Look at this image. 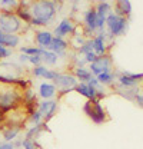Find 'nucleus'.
I'll list each match as a JSON object with an SVG mask.
<instances>
[{
    "mask_svg": "<svg viewBox=\"0 0 143 149\" xmlns=\"http://www.w3.org/2000/svg\"><path fill=\"white\" fill-rule=\"evenodd\" d=\"M62 3L52 1V0H36L30 1V13H32V22L30 26L33 27H46L53 23L54 17L59 12V6Z\"/></svg>",
    "mask_w": 143,
    "mask_h": 149,
    "instance_id": "nucleus-1",
    "label": "nucleus"
},
{
    "mask_svg": "<svg viewBox=\"0 0 143 149\" xmlns=\"http://www.w3.org/2000/svg\"><path fill=\"white\" fill-rule=\"evenodd\" d=\"M24 66L10 60H0V82L19 85L24 89L32 85V82L29 80V77L24 76Z\"/></svg>",
    "mask_w": 143,
    "mask_h": 149,
    "instance_id": "nucleus-2",
    "label": "nucleus"
},
{
    "mask_svg": "<svg viewBox=\"0 0 143 149\" xmlns=\"http://www.w3.org/2000/svg\"><path fill=\"white\" fill-rule=\"evenodd\" d=\"M23 105V88L13 83L0 82V111L3 113Z\"/></svg>",
    "mask_w": 143,
    "mask_h": 149,
    "instance_id": "nucleus-3",
    "label": "nucleus"
},
{
    "mask_svg": "<svg viewBox=\"0 0 143 149\" xmlns=\"http://www.w3.org/2000/svg\"><path fill=\"white\" fill-rule=\"evenodd\" d=\"M26 29V24L16 16V13H1L0 12V30L10 35H19Z\"/></svg>",
    "mask_w": 143,
    "mask_h": 149,
    "instance_id": "nucleus-4",
    "label": "nucleus"
},
{
    "mask_svg": "<svg viewBox=\"0 0 143 149\" xmlns=\"http://www.w3.org/2000/svg\"><path fill=\"white\" fill-rule=\"evenodd\" d=\"M77 80L76 77L72 74V72H59L57 77L53 80V85L57 89V95L59 96H65L67 93L73 92L77 86Z\"/></svg>",
    "mask_w": 143,
    "mask_h": 149,
    "instance_id": "nucleus-5",
    "label": "nucleus"
},
{
    "mask_svg": "<svg viewBox=\"0 0 143 149\" xmlns=\"http://www.w3.org/2000/svg\"><path fill=\"white\" fill-rule=\"evenodd\" d=\"M83 112L86 113V116L92 119L93 123L96 125H102L109 120V116L106 113V109L100 105V100H96V102H86L83 105Z\"/></svg>",
    "mask_w": 143,
    "mask_h": 149,
    "instance_id": "nucleus-6",
    "label": "nucleus"
},
{
    "mask_svg": "<svg viewBox=\"0 0 143 149\" xmlns=\"http://www.w3.org/2000/svg\"><path fill=\"white\" fill-rule=\"evenodd\" d=\"M127 24H129L127 19L120 17L115 12H112L106 19V32L113 37L122 36V35H125L126 30H127Z\"/></svg>",
    "mask_w": 143,
    "mask_h": 149,
    "instance_id": "nucleus-7",
    "label": "nucleus"
},
{
    "mask_svg": "<svg viewBox=\"0 0 143 149\" xmlns=\"http://www.w3.org/2000/svg\"><path fill=\"white\" fill-rule=\"evenodd\" d=\"M89 69L93 76H99L100 73H105V72H113V60H112V56L109 55H103V56H97V59L90 63Z\"/></svg>",
    "mask_w": 143,
    "mask_h": 149,
    "instance_id": "nucleus-8",
    "label": "nucleus"
},
{
    "mask_svg": "<svg viewBox=\"0 0 143 149\" xmlns=\"http://www.w3.org/2000/svg\"><path fill=\"white\" fill-rule=\"evenodd\" d=\"M94 10H96V27H97V32H102V30L106 29L107 16L113 12L112 3H109V1H97L96 6H94Z\"/></svg>",
    "mask_w": 143,
    "mask_h": 149,
    "instance_id": "nucleus-9",
    "label": "nucleus"
},
{
    "mask_svg": "<svg viewBox=\"0 0 143 149\" xmlns=\"http://www.w3.org/2000/svg\"><path fill=\"white\" fill-rule=\"evenodd\" d=\"M36 109L43 116V122L47 123L52 118L56 116L57 109H59V100L57 99H50V100H40L36 105Z\"/></svg>",
    "mask_w": 143,
    "mask_h": 149,
    "instance_id": "nucleus-10",
    "label": "nucleus"
},
{
    "mask_svg": "<svg viewBox=\"0 0 143 149\" xmlns=\"http://www.w3.org/2000/svg\"><path fill=\"white\" fill-rule=\"evenodd\" d=\"M76 26H77V24L73 22V19L65 17V19H62V20L57 23V26L54 27V30L52 32V33H53L54 37L66 39V37H70L72 35H73V32H74Z\"/></svg>",
    "mask_w": 143,
    "mask_h": 149,
    "instance_id": "nucleus-11",
    "label": "nucleus"
},
{
    "mask_svg": "<svg viewBox=\"0 0 143 149\" xmlns=\"http://www.w3.org/2000/svg\"><path fill=\"white\" fill-rule=\"evenodd\" d=\"M82 27L85 30V35L87 39H92L94 33H97V27H96V10L94 7H90L85 12L83 15V23Z\"/></svg>",
    "mask_w": 143,
    "mask_h": 149,
    "instance_id": "nucleus-12",
    "label": "nucleus"
},
{
    "mask_svg": "<svg viewBox=\"0 0 143 149\" xmlns=\"http://www.w3.org/2000/svg\"><path fill=\"white\" fill-rule=\"evenodd\" d=\"M92 42H93V52H94L96 55L97 56L107 55V50H109L110 43L107 42V32L106 30L97 32L96 36L92 37Z\"/></svg>",
    "mask_w": 143,
    "mask_h": 149,
    "instance_id": "nucleus-13",
    "label": "nucleus"
},
{
    "mask_svg": "<svg viewBox=\"0 0 143 149\" xmlns=\"http://www.w3.org/2000/svg\"><path fill=\"white\" fill-rule=\"evenodd\" d=\"M140 80L136 77V73L132 72H122L119 76H116V86L132 89V88H139Z\"/></svg>",
    "mask_w": 143,
    "mask_h": 149,
    "instance_id": "nucleus-14",
    "label": "nucleus"
},
{
    "mask_svg": "<svg viewBox=\"0 0 143 149\" xmlns=\"http://www.w3.org/2000/svg\"><path fill=\"white\" fill-rule=\"evenodd\" d=\"M53 33L49 32V30H44V29H40V30H36L35 32V43L37 47L40 49H44V50H49L52 42H53Z\"/></svg>",
    "mask_w": 143,
    "mask_h": 149,
    "instance_id": "nucleus-15",
    "label": "nucleus"
},
{
    "mask_svg": "<svg viewBox=\"0 0 143 149\" xmlns=\"http://www.w3.org/2000/svg\"><path fill=\"white\" fill-rule=\"evenodd\" d=\"M67 49H69V42L66 39H62V37H53V42H52V45L49 47V50L56 53L59 59H65L66 57Z\"/></svg>",
    "mask_w": 143,
    "mask_h": 149,
    "instance_id": "nucleus-16",
    "label": "nucleus"
},
{
    "mask_svg": "<svg viewBox=\"0 0 143 149\" xmlns=\"http://www.w3.org/2000/svg\"><path fill=\"white\" fill-rule=\"evenodd\" d=\"M57 95V89L53 85V82H42L39 85V91H37V96L42 97V100H50L54 99Z\"/></svg>",
    "mask_w": 143,
    "mask_h": 149,
    "instance_id": "nucleus-17",
    "label": "nucleus"
},
{
    "mask_svg": "<svg viewBox=\"0 0 143 149\" xmlns=\"http://www.w3.org/2000/svg\"><path fill=\"white\" fill-rule=\"evenodd\" d=\"M32 74L35 76V77H42V79H46V82H53L54 79L57 77V74L59 72L56 70V69H49V68H46L44 65H40V66H36L32 69Z\"/></svg>",
    "mask_w": 143,
    "mask_h": 149,
    "instance_id": "nucleus-18",
    "label": "nucleus"
},
{
    "mask_svg": "<svg viewBox=\"0 0 143 149\" xmlns=\"http://www.w3.org/2000/svg\"><path fill=\"white\" fill-rule=\"evenodd\" d=\"M24 129L22 126H12V125H3L0 128L1 132V138H3V142H13L15 139H17L20 132Z\"/></svg>",
    "mask_w": 143,
    "mask_h": 149,
    "instance_id": "nucleus-19",
    "label": "nucleus"
},
{
    "mask_svg": "<svg viewBox=\"0 0 143 149\" xmlns=\"http://www.w3.org/2000/svg\"><path fill=\"white\" fill-rule=\"evenodd\" d=\"M29 4H30V1H23V0H22L20 4H19L17 10L15 12L16 16H17L26 26H30V22H32V13H30Z\"/></svg>",
    "mask_w": 143,
    "mask_h": 149,
    "instance_id": "nucleus-20",
    "label": "nucleus"
},
{
    "mask_svg": "<svg viewBox=\"0 0 143 149\" xmlns=\"http://www.w3.org/2000/svg\"><path fill=\"white\" fill-rule=\"evenodd\" d=\"M20 45V35H10L0 30V46H4L7 49H15Z\"/></svg>",
    "mask_w": 143,
    "mask_h": 149,
    "instance_id": "nucleus-21",
    "label": "nucleus"
},
{
    "mask_svg": "<svg viewBox=\"0 0 143 149\" xmlns=\"http://www.w3.org/2000/svg\"><path fill=\"white\" fill-rule=\"evenodd\" d=\"M37 102H39L37 100V93L32 89V85L24 88L23 89V105L27 109H33V108H36Z\"/></svg>",
    "mask_w": 143,
    "mask_h": 149,
    "instance_id": "nucleus-22",
    "label": "nucleus"
},
{
    "mask_svg": "<svg viewBox=\"0 0 143 149\" xmlns=\"http://www.w3.org/2000/svg\"><path fill=\"white\" fill-rule=\"evenodd\" d=\"M115 13L120 17H129L132 13V3L129 0H117L115 3Z\"/></svg>",
    "mask_w": 143,
    "mask_h": 149,
    "instance_id": "nucleus-23",
    "label": "nucleus"
},
{
    "mask_svg": "<svg viewBox=\"0 0 143 149\" xmlns=\"http://www.w3.org/2000/svg\"><path fill=\"white\" fill-rule=\"evenodd\" d=\"M72 74L76 77V80L79 83H87L93 77L92 72L87 68H72Z\"/></svg>",
    "mask_w": 143,
    "mask_h": 149,
    "instance_id": "nucleus-24",
    "label": "nucleus"
},
{
    "mask_svg": "<svg viewBox=\"0 0 143 149\" xmlns=\"http://www.w3.org/2000/svg\"><path fill=\"white\" fill-rule=\"evenodd\" d=\"M44 130H47L49 132V128H47V123H40V125H37V126H30V128H27L26 129V133H24V138L26 139H35L37 141L39 138H40V135H42V132H44Z\"/></svg>",
    "mask_w": 143,
    "mask_h": 149,
    "instance_id": "nucleus-25",
    "label": "nucleus"
},
{
    "mask_svg": "<svg viewBox=\"0 0 143 149\" xmlns=\"http://www.w3.org/2000/svg\"><path fill=\"white\" fill-rule=\"evenodd\" d=\"M40 123H43V116L39 113L37 109H32V111H29V116H27V120H26V125H27V128H30V126H37V125H40Z\"/></svg>",
    "mask_w": 143,
    "mask_h": 149,
    "instance_id": "nucleus-26",
    "label": "nucleus"
},
{
    "mask_svg": "<svg viewBox=\"0 0 143 149\" xmlns=\"http://www.w3.org/2000/svg\"><path fill=\"white\" fill-rule=\"evenodd\" d=\"M19 4H20L19 0H1L0 1L1 13H15L17 10Z\"/></svg>",
    "mask_w": 143,
    "mask_h": 149,
    "instance_id": "nucleus-27",
    "label": "nucleus"
},
{
    "mask_svg": "<svg viewBox=\"0 0 143 149\" xmlns=\"http://www.w3.org/2000/svg\"><path fill=\"white\" fill-rule=\"evenodd\" d=\"M96 77H97V80L100 82L102 86H113L115 82H116V76L113 72H105V73H100Z\"/></svg>",
    "mask_w": 143,
    "mask_h": 149,
    "instance_id": "nucleus-28",
    "label": "nucleus"
},
{
    "mask_svg": "<svg viewBox=\"0 0 143 149\" xmlns=\"http://www.w3.org/2000/svg\"><path fill=\"white\" fill-rule=\"evenodd\" d=\"M42 62L44 66H56L59 62V57L56 53L50 52V50H44V53L42 55Z\"/></svg>",
    "mask_w": 143,
    "mask_h": 149,
    "instance_id": "nucleus-29",
    "label": "nucleus"
},
{
    "mask_svg": "<svg viewBox=\"0 0 143 149\" xmlns=\"http://www.w3.org/2000/svg\"><path fill=\"white\" fill-rule=\"evenodd\" d=\"M20 53H24L27 56H42L44 53V49H40L37 46H23L20 47Z\"/></svg>",
    "mask_w": 143,
    "mask_h": 149,
    "instance_id": "nucleus-30",
    "label": "nucleus"
},
{
    "mask_svg": "<svg viewBox=\"0 0 143 149\" xmlns=\"http://www.w3.org/2000/svg\"><path fill=\"white\" fill-rule=\"evenodd\" d=\"M23 149H43V148L35 139H26V138H23Z\"/></svg>",
    "mask_w": 143,
    "mask_h": 149,
    "instance_id": "nucleus-31",
    "label": "nucleus"
},
{
    "mask_svg": "<svg viewBox=\"0 0 143 149\" xmlns=\"http://www.w3.org/2000/svg\"><path fill=\"white\" fill-rule=\"evenodd\" d=\"M90 52H93V42H92V39H87L86 43L77 50V53L85 56V55H87V53H90Z\"/></svg>",
    "mask_w": 143,
    "mask_h": 149,
    "instance_id": "nucleus-32",
    "label": "nucleus"
},
{
    "mask_svg": "<svg viewBox=\"0 0 143 149\" xmlns=\"http://www.w3.org/2000/svg\"><path fill=\"white\" fill-rule=\"evenodd\" d=\"M12 56V50L4 47V46H0V60H6Z\"/></svg>",
    "mask_w": 143,
    "mask_h": 149,
    "instance_id": "nucleus-33",
    "label": "nucleus"
},
{
    "mask_svg": "<svg viewBox=\"0 0 143 149\" xmlns=\"http://www.w3.org/2000/svg\"><path fill=\"white\" fill-rule=\"evenodd\" d=\"M29 63H30L33 68L43 65V62H42V56H29Z\"/></svg>",
    "mask_w": 143,
    "mask_h": 149,
    "instance_id": "nucleus-34",
    "label": "nucleus"
},
{
    "mask_svg": "<svg viewBox=\"0 0 143 149\" xmlns=\"http://www.w3.org/2000/svg\"><path fill=\"white\" fill-rule=\"evenodd\" d=\"M83 59H85L86 65H90V63H93V62L97 59V55H96L94 52H90V53H87V55L83 56Z\"/></svg>",
    "mask_w": 143,
    "mask_h": 149,
    "instance_id": "nucleus-35",
    "label": "nucleus"
},
{
    "mask_svg": "<svg viewBox=\"0 0 143 149\" xmlns=\"http://www.w3.org/2000/svg\"><path fill=\"white\" fill-rule=\"evenodd\" d=\"M19 63H20L22 66L27 65V63H29V56L24 55V53H20V55H19Z\"/></svg>",
    "mask_w": 143,
    "mask_h": 149,
    "instance_id": "nucleus-36",
    "label": "nucleus"
},
{
    "mask_svg": "<svg viewBox=\"0 0 143 149\" xmlns=\"http://www.w3.org/2000/svg\"><path fill=\"white\" fill-rule=\"evenodd\" d=\"M13 145H15V149H23V138H17L13 141Z\"/></svg>",
    "mask_w": 143,
    "mask_h": 149,
    "instance_id": "nucleus-37",
    "label": "nucleus"
},
{
    "mask_svg": "<svg viewBox=\"0 0 143 149\" xmlns=\"http://www.w3.org/2000/svg\"><path fill=\"white\" fill-rule=\"evenodd\" d=\"M0 149H15V145H13V142H1Z\"/></svg>",
    "mask_w": 143,
    "mask_h": 149,
    "instance_id": "nucleus-38",
    "label": "nucleus"
},
{
    "mask_svg": "<svg viewBox=\"0 0 143 149\" xmlns=\"http://www.w3.org/2000/svg\"><path fill=\"white\" fill-rule=\"evenodd\" d=\"M135 102L140 106V108H143V93H139L137 96H136V99H135Z\"/></svg>",
    "mask_w": 143,
    "mask_h": 149,
    "instance_id": "nucleus-39",
    "label": "nucleus"
},
{
    "mask_svg": "<svg viewBox=\"0 0 143 149\" xmlns=\"http://www.w3.org/2000/svg\"><path fill=\"white\" fill-rule=\"evenodd\" d=\"M3 123H4V113L0 111V128L3 126Z\"/></svg>",
    "mask_w": 143,
    "mask_h": 149,
    "instance_id": "nucleus-40",
    "label": "nucleus"
}]
</instances>
